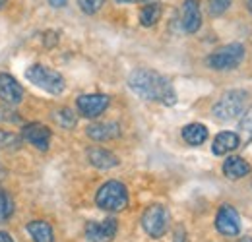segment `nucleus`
<instances>
[{
	"mask_svg": "<svg viewBox=\"0 0 252 242\" xmlns=\"http://www.w3.org/2000/svg\"><path fill=\"white\" fill-rule=\"evenodd\" d=\"M128 86L138 97H142L146 101H159L163 105L177 103V93H175L173 84L156 70L138 68V70L130 72Z\"/></svg>",
	"mask_w": 252,
	"mask_h": 242,
	"instance_id": "1",
	"label": "nucleus"
},
{
	"mask_svg": "<svg viewBox=\"0 0 252 242\" xmlns=\"http://www.w3.org/2000/svg\"><path fill=\"white\" fill-rule=\"evenodd\" d=\"M95 204H97V208H101L105 212H123L128 206V190L125 184L119 181L105 182L95 194Z\"/></svg>",
	"mask_w": 252,
	"mask_h": 242,
	"instance_id": "2",
	"label": "nucleus"
},
{
	"mask_svg": "<svg viewBox=\"0 0 252 242\" xmlns=\"http://www.w3.org/2000/svg\"><path fill=\"white\" fill-rule=\"evenodd\" d=\"M26 78L32 82L33 86H37L39 90L47 91L51 95H61L66 88L63 74H59L53 68H47L43 64H33L26 70Z\"/></svg>",
	"mask_w": 252,
	"mask_h": 242,
	"instance_id": "3",
	"label": "nucleus"
},
{
	"mask_svg": "<svg viewBox=\"0 0 252 242\" xmlns=\"http://www.w3.org/2000/svg\"><path fill=\"white\" fill-rule=\"evenodd\" d=\"M247 99H249V93L243 90H231L223 93V97L214 105V117L223 122L239 119L245 113Z\"/></svg>",
	"mask_w": 252,
	"mask_h": 242,
	"instance_id": "4",
	"label": "nucleus"
},
{
	"mask_svg": "<svg viewBox=\"0 0 252 242\" xmlns=\"http://www.w3.org/2000/svg\"><path fill=\"white\" fill-rule=\"evenodd\" d=\"M245 60V47L241 43H229L212 53L206 62L214 70H233Z\"/></svg>",
	"mask_w": 252,
	"mask_h": 242,
	"instance_id": "5",
	"label": "nucleus"
},
{
	"mask_svg": "<svg viewBox=\"0 0 252 242\" xmlns=\"http://www.w3.org/2000/svg\"><path fill=\"white\" fill-rule=\"evenodd\" d=\"M142 227L150 237L161 239L169 227V212L165 210V206L152 204L142 215Z\"/></svg>",
	"mask_w": 252,
	"mask_h": 242,
	"instance_id": "6",
	"label": "nucleus"
},
{
	"mask_svg": "<svg viewBox=\"0 0 252 242\" xmlns=\"http://www.w3.org/2000/svg\"><path fill=\"white\" fill-rule=\"evenodd\" d=\"M109 103H111V99L105 93H86V95H80L78 97L76 107H78V111H80L82 117H86V119H97V117H101L107 111Z\"/></svg>",
	"mask_w": 252,
	"mask_h": 242,
	"instance_id": "7",
	"label": "nucleus"
},
{
	"mask_svg": "<svg viewBox=\"0 0 252 242\" xmlns=\"http://www.w3.org/2000/svg\"><path fill=\"white\" fill-rule=\"evenodd\" d=\"M216 229L223 237H237L241 235V217L237 210L229 204L221 206L218 215H216Z\"/></svg>",
	"mask_w": 252,
	"mask_h": 242,
	"instance_id": "8",
	"label": "nucleus"
},
{
	"mask_svg": "<svg viewBox=\"0 0 252 242\" xmlns=\"http://www.w3.org/2000/svg\"><path fill=\"white\" fill-rule=\"evenodd\" d=\"M119 223L115 217H107L105 221H92L86 227V237L90 242H111L117 237Z\"/></svg>",
	"mask_w": 252,
	"mask_h": 242,
	"instance_id": "9",
	"label": "nucleus"
},
{
	"mask_svg": "<svg viewBox=\"0 0 252 242\" xmlns=\"http://www.w3.org/2000/svg\"><path fill=\"white\" fill-rule=\"evenodd\" d=\"M22 138H24L26 142H30L33 148H37V150H41V151H47L49 146H51L53 134H51L49 126H45V124H41V122H32V124H26V126L22 128Z\"/></svg>",
	"mask_w": 252,
	"mask_h": 242,
	"instance_id": "10",
	"label": "nucleus"
},
{
	"mask_svg": "<svg viewBox=\"0 0 252 242\" xmlns=\"http://www.w3.org/2000/svg\"><path fill=\"white\" fill-rule=\"evenodd\" d=\"M0 99L8 105H18L24 99V88L10 74H0Z\"/></svg>",
	"mask_w": 252,
	"mask_h": 242,
	"instance_id": "11",
	"label": "nucleus"
},
{
	"mask_svg": "<svg viewBox=\"0 0 252 242\" xmlns=\"http://www.w3.org/2000/svg\"><path fill=\"white\" fill-rule=\"evenodd\" d=\"M181 24H183V30L187 33H196L202 28V14H200V2L198 0H187L183 4Z\"/></svg>",
	"mask_w": 252,
	"mask_h": 242,
	"instance_id": "12",
	"label": "nucleus"
},
{
	"mask_svg": "<svg viewBox=\"0 0 252 242\" xmlns=\"http://www.w3.org/2000/svg\"><path fill=\"white\" fill-rule=\"evenodd\" d=\"M88 136L95 142H107L121 136V126L117 122H99L88 126Z\"/></svg>",
	"mask_w": 252,
	"mask_h": 242,
	"instance_id": "13",
	"label": "nucleus"
},
{
	"mask_svg": "<svg viewBox=\"0 0 252 242\" xmlns=\"http://www.w3.org/2000/svg\"><path fill=\"white\" fill-rule=\"evenodd\" d=\"M239 146H241L239 134H235V132H220L214 138L212 151L216 153V155H227V153L235 151Z\"/></svg>",
	"mask_w": 252,
	"mask_h": 242,
	"instance_id": "14",
	"label": "nucleus"
},
{
	"mask_svg": "<svg viewBox=\"0 0 252 242\" xmlns=\"http://www.w3.org/2000/svg\"><path fill=\"white\" fill-rule=\"evenodd\" d=\"M249 173H251V165L241 157H227L223 161V175L231 181L245 179Z\"/></svg>",
	"mask_w": 252,
	"mask_h": 242,
	"instance_id": "15",
	"label": "nucleus"
},
{
	"mask_svg": "<svg viewBox=\"0 0 252 242\" xmlns=\"http://www.w3.org/2000/svg\"><path fill=\"white\" fill-rule=\"evenodd\" d=\"M88 161L94 167L103 169V171L113 169V167L119 165V159L115 157V153H111L109 150H103V148H92V150H88Z\"/></svg>",
	"mask_w": 252,
	"mask_h": 242,
	"instance_id": "16",
	"label": "nucleus"
},
{
	"mask_svg": "<svg viewBox=\"0 0 252 242\" xmlns=\"http://www.w3.org/2000/svg\"><path fill=\"white\" fill-rule=\"evenodd\" d=\"M183 140L189 144V146H202L206 140H208V128L200 122H192V124H187L183 128Z\"/></svg>",
	"mask_w": 252,
	"mask_h": 242,
	"instance_id": "17",
	"label": "nucleus"
},
{
	"mask_svg": "<svg viewBox=\"0 0 252 242\" xmlns=\"http://www.w3.org/2000/svg\"><path fill=\"white\" fill-rule=\"evenodd\" d=\"M28 233L32 235L33 242H53L55 241V233L53 227L47 221H32L28 225Z\"/></svg>",
	"mask_w": 252,
	"mask_h": 242,
	"instance_id": "18",
	"label": "nucleus"
},
{
	"mask_svg": "<svg viewBox=\"0 0 252 242\" xmlns=\"http://www.w3.org/2000/svg\"><path fill=\"white\" fill-rule=\"evenodd\" d=\"M161 12H163V8H161L159 2H150V4H146V6L140 10V24H142L144 28L156 26L159 22V18H161Z\"/></svg>",
	"mask_w": 252,
	"mask_h": 242,
	"instance_id": "19",
	"label": "nucleus"
},
{
	"mask_svg": "<svg viewBox=\"0 0 252 242\" xmlns=\"http://www.w3.org/2000/svg\"><path fill=\"white\" fill-rule=\"evenodd\" d=\"M12 213H14V202H12V198L4 190H0V223L8 221Z\"/></svg>",
	"mask_w": 252,
	"mask_h": 242,
	"instance_id": "20",
	"label": "nucleus"
},
{
	"mask_svg": "<svg viewBox=\"0 0 252 242\" xmlns=\"http://www.w3.org/2000/svg\"><path fill=\"white\" fill-rule=\"evenodd\" d=\"M55 121L59 122V126H63V128H74L76 126V115H74V111H70V109H61L57 115H55Z\"/></svg>",
	"mask_w": 252,
	"mask_h": 242,
	"instance_id": "21",
	"label": "nucleus"
},
{
	"mask_svg": "<svg viewBox=\"0 0 252 242\" xmlns=\"http://www.w3.org/2000/svg\"><path fill=\"white\" fill-rule=\"evenodd\" d=\"M241 132H243L245 144L252 142V107L245 113V117L241 119Z\"/></svg>",
	"mask_w": 252,
	"mask_h": 242,
	"instance_id": "22",
	"label": "nucleus"
},
{
	"mask_svg": "<svg viewBox=\"0 0 252 242\" xmlns=\"http://www.w3.org/2000/svg\"><path fill=\"white\" fill-rule=\"evenodd\" d=\"M0 146H4V148H18L20 146V138L16 134L6 132V130L0 128Z\"/></svg>",
	"mask_w": 252,
	"mask_h": 242,
	"instance_id": "23",
	"label": "nucleus"
},
{
	"mask_svg": "<svg viewBox=\"0 0 252 242\" xmlns=\"http://www.w3.org/2000/svg\"><path fill=\"white\" fill-rule=\"evenodd\" d=\"M80 8L86 12V14H95L101 10V6L105 4V0H78Z\"/></svg>",
	"mask_w": 252,
	"mask_h": 242,
	"instance_id": "24",
	"label": "nucleus"
},
{
	"mask_svg": "<svg viewBox=\"0 0 252 242\" xmlns=\"http://www.w3.org/2000/svg\"><path fill=\"white\" fill-rule=\"evenodd\" d=\"M231 6V0H210V14L212 16H221L227 12Z\"/></svg>",
	"mask_w": 252,
	"mask_h": 242,
	"instance_id": "25",
	"label": "nucleus"
},
{
	"mask_svg": "<svg viewBox=\"0 0 252 242\" xmlns=\"http://www.w3.org/2000/svg\"><path fill=\"white\" fill-rule=\"evenodd\" d=\"M18 115L12 111V109H8V107H0V122H18Z\"/></svg>",
	"mask_w": 252,
	"mask_h": 242,
	"instance_id": "26",
	"label": "nucleus"
},
{
	"mask_svg": "<svg viewBox=\"0 0 252 242\" xmlns=\"http://www.w3.org/2000/svg\"><path fill=\"white\" fill-rule=\"evenodd\" d=\"M175 242H189L185 227H177V231H175Z\"/></svg>",
	"mask_w": 252,
	"mask_h": 242,
	"instance_id": "27",
	"label": "nucleus"
},
{
	"mask_svg": "<svg viewBox=\"0 0 252 242\" xmlns=\"http://www.w3.org/2000/svg\"><path fill=\"white\" fill-rule=\"evenodd\" d=\"M66 2H68V0H49V4H51L53 8H63V6H66Z\"/></svg>",
	"mask_w": 252,
	"mask_h": 242,
	"instance_id": "28",
	"label": "nucleus"
},
{
	"mask_svg": "<svg viewBox=\"0 0 252 242\" xmlns=\"http://www.w3.org/2000/svg\"><path fill=\"white\" fill-rule=\"evenodd\" d=\"M0 242H14V239L6 231H0Z\"/></svg>",
	"mask_w": 252,
	"mask_h": 242,
	"instance_id": "29",
	"label": "nucleus"
},
{
	"mask_svg": "<svg viewBox=\"0 0 252 242\" xmlns=\"http://www.w3.org/2000/svg\"><path fill=\"white\" fill-rule=\"evenodd\" d=\"M117 2H123V4H132V2H144V0H117Z\"/></svg>",
	"mask_w": 252,
	"mask_h": 242,
	"instance_id": "30",
	"label": "nucleus"
},
{
	"mask_svg": "<svg viewBox=\"0 0 252 242\" xmlns=\"http://www.w3.org/2000/svg\"><path fill=\"white\" fill-rule=\"evenodd\" d=\"M239 242H252L251 237H243V239H239Z\"/></svg>",
	"mask_w": 252,
	"mask_h": 242,
	"instance_id": "31",
	"label": "nucleus"
},
{
	"mask_svg": "<svg viewBox=\"0 0 252 242\" xmlns=\"http://www.w3.org/2000/svg\"><path fill=\"white\" fill-rule=\"evenodd\" d=\"M245 2H247V8L252 12V0H245Z\"/></svg>",
	"mask_w": 252,
	"mask_h": 242,
	"instance_id": "32",
	"label": "nucleus"
},
{
	"mask_svg": "<svg viewBox=\"0 0 252 242\" xmlns=\"http://www.w3.org/2000/svg\"><path fill=\"white\" fill-rule=\"evenodd\" d=\"M4 6H6V0H0V10H2Z\"/></svg>",
	"mask_w": 252,
	"mask_h": 242,
	"instance_id": "33",
	"label": "nucleus"
}]
</instances>
